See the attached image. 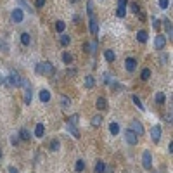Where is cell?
I'll return each instance as SVG.
<instances>
[{
    "label": "cell",
    "instance_id": "33",
    "mask_svg": "<svg viewBox=\"0 0 173 173\" xmlns=\"http://www.w3.org/2000/svg\"><path fill=\"white\" fill-rule=\"evenodd\" d=\"M140 78H142V80H149V78H151V69L144 68L142 69V73H140Z\"/></svg>",
    "mask_w": 173,
    "mask_h": 173
},
{
    "label": "cell",
    "instance_id": "50",
    "mask_svg": "<svg viewBox=\"0 0 173 173\" xmlns=\"http://www.w3.org/2000/svg\"><path fill=\"white\" fill-rule=\"evenodd\" d=\"M73 21H75V23H80V16H78V14H76V16H73Z\"/></svg>",
    "mask_w": 173,
    "mask_h": 173
},
{
    "label": "cell",
    "instance_id": "10",
    "mask_svg": "<svg viewBox=\"0 0 173 173\" xmlns=\"http://www.w3.org/2000/svg\"><path fill=\"white\" fill-rule=\"evenodd\" d=\"M88 24H90V33L92 35H97L99 33V23H97V17L95 16H90V21H88Z\"/></svg>",
    "mask_w": 173,
    "mask_h": 173
},
{
    "label": "cell",
    "instance_id": "23",
    "mask_svg": "<svg viewBox=\"0 0 173 173\" xmlns=\"http://www.w3.org/2000/svg\"><path fill=\"white\" fill-rule=\"evenodd\" d=\"M102 121H104L102 116H100V114H95V116L92 118V126H95V128H97V126H100V125H102Z\"/></svg>",
    "mask_w": 173,
    "mask_h": 173
},
{
    "label": "cell",
    "instance_id": "2",
    "mask_svg": "<svg viewBox=\"0 0 173 173\" xmlns=\"http://www.w3.org/2000/svg\"><path fill=\"white\" fill-rule=\"evenodd\" d=\"M21 80H23V78H21V76L12 69V71H11V75L7 76L5 85H11V87H21Z\"/></svg>",
    "mask_w": 173,
    "mask_h": 173
},
{
    "label": "cell",
    "instance_id": "1",
    "mask_svg": "<svg viewBox=\"0 0 173 173\" xmlns=\"http://www.w3.org/2000/svg\"><path fill=\"white\" fill-rule=\"evenodd\" d=\"M35 71L38 73V75H47V76H52L54 75V66H52V62H48V61H45V62H38L36 64V68H35Z\"/></svg>",
    "mask_w": 173,
    "mask_h": 173
},
{
    "label": "cell",
    "instance_id": "11",
    "mask_svg": "<svg viewBox=\"0 0 173 173\" xmlns=\"http://www.w3.org/2000/svg\"><path fill=\"white\" fill-rule=\"evenodd\" d=\"M83 50L85 52H88V54H95L97 52V42H94V43H83Z\"/></svg>",
    "mask_w": 173,
    "mask_h": 173
},
{
    "label": "cell",
    "instance_id": "52",
    "mask_svg": "<svg viewBox=\"0 0 173 173\" xmlns=\"http://www.w3.org/2000/svg\"><path fill=\"white\" fill-rule=\"evenodd\" d=\"M0 158H2V149H0Z\"/></svg>",
    "mask_w": 173,
    "mask_h": 173
},
{
    "label": "cell",
    "instance_id": "41",
    "mask_svg": "<svg viewBox=\"0 0 173 173\" xmlns=\"http://www.w3.org/2000/svg\"><path fill=\"white\" fill-rule=\"evenodd\" d=\"M78 118H80L78 114H73V116L69 118V125H76L78 123Z\"/></svg>",
    "mask_w": 173,
    "mask_h": 173
},
{
    "label": "cell",
    "instance_id": "46",
    "mask_svg": "<svg viewBox=\"0 0 173 173\" xmlns=\"http://www.w3.org/2000/svg\"><path fill=\"white\" fill-rule=\"evenodd\" d=\"M7 82V76H2V73H0V85H5Z\"/></svg>",
    "mask_w": 173,
    "mask_h": 173
},
{
    "label": "cell",
    "instance_id": "8",
    "mask_svg": "<svg viewBox=\"0 0 173 173\" xmlns=\"http://www.w3.org/2000/svg\"><path fill=\"white\" fill-rule=\"evenodd\" d=\"M135 68H137V59H133V57H126L125 59V69L126 71H135Z\"/></svg>",
    "mask_w": 173,
    "mask_h": 173
},
{
    "label": "cell",
    "instance_id": "39",
    "mask_svg": "<svg viewBox=\"0 0 173 173\" xmlns=\"http://www.w3.org/2000/svg\"><path fill=\"white\" fill-rule=\"evenodd\" d=\"M159 7L165 11V9H168L170 7V0H159Z\"/></svg>",
    "mask_w": 173,
    "mask_h": 173
},
{
    "label": "cell",
    "instance_id": "19",
    "mask_svg": "<svg viewBox=\"0 0 173 173\" xmlns=\"http://www.w3.org/2000/svg\"><path fill=\"white\" fill-rule=\"evenodd\" d=\"M40 100L42 102H48V100H50V92H48V90H40Z\"/></svg>",
    "mask_w": 173,
    "mask_h": 173
},
{
    "label": "cell",
    "instance_id": "14",
    "mask_svg": "<svg viewBox=\"0 0 173 173\" xmlns=\"http://www.w3.org/2000/svg\"><path fill=\"white\" fill-rule=\"evenodd\" d=\"M104 57H106V61H107V62H114V59H116V54H114V50L107 48V50H104Z\"/></svg>",
    "mask_w": 173,
    "mask_h": 173
},
{
    "label": "cell",
    "instance_id": "26",
    "mask_svg": "<svg viewBox=\"0 0 173 173\" xmlns=\"http://www.w3.org/2000/svg\"><path fill=\"white\" fill-rule=\"evenodd\" d=\"M109 131L113 135H118V133H119V125H118L116 121H113V123L109 125Z\"/></svg>",
    "mask_w": 173,
    "mask_h": 173
},
{
    "label": "cell",
    "instance_id": "51",
    "mask_svg": "<svg viewBox=\"0 0 173 173\" xmlns=\"http://www.w3.org/2000/svg\"><path fill=\"white\" fill-rule=\"evenodd\" d=\"M69 2H73V4H76V2H78V0H69Z\"/></svg>",
    "mask_w": 173,
    "mask_h": 173
},
{
    "label": "cell",
    "instance_id": "24",
    "mask_svg": "<svg viewBox=\"0 0 173 173\" xmlns=\"http://www.w3.org/2000/svg\"><path fill=\"white\" fill-rule=\"evenodd\" d=\"M109 87H111L113 90H116V92H123V90H125V87H123V85H119L116 80H113V82L109 83Z\"/></svg>",
    "mask_w": 173,
    "mask_h": 173
},
{
    "label": "cell",
    "instance_id": "18",
    "mask_svg": "<svg viewBox=\"0 0 173 173\" xmlns=\"http://www.w3.org/2000/svg\"><path fill=\"white\" fill-rule=\"evenodd\" d=\"M94 171H95V173H104V171H106V163H104V161H97Z\"/></svg>",
    "mask_w": 173,
    "mask_h": 173
},
{
    "label": "cell",
    "instance_id": "22",
    "mask_svg": "<svg viewBox=\"0 0 173 173\" xmlns=\"http://www.w3.org/2000/svg\"><path fill=\"white\" fill-rule=\"evenodd\" d=\"M19 38H21V43H23V45H26V47L31 43V36H29L28 33H21Z\"/></svg>",
    "mask_w": 173,
    "mask_h": 173
},
{
    "label": "cell",
    "instance_id": "44",
    "mask_svg": "<svg viewBox=\"0 0 173 173\" xmlns=\"http://www.w3.org/2000/svg\"><path fill=\"white\" fill-rule=\"evenodd\" d=\"M17 142H19V137H17V135H12V137H11V144L17 145Z\"/></svg>",
    "mask_w": 173,
    "mask_h": 173
},
{
    "label": "cell",
    "instance_id": "42",
    "mask_svg": "<svg viewBox=\"0 0 173 173\" xmlns=\"http://www.w3.org/2000/svg\"><path fill=\"white\" fill-rule=\"evenodd\" d=\"M43 5H45V0H35V7L36 9H42Z\"/></svg>",
    "mask_w": 173,
    "mask_h": 173
},
{
    "label": "cell",
    "instance_id": "49",
    "mask_svg": "<svg viewBox=\"0 0 173 173\" xmlns=\"http://www.w3.org/2000/svg\"><path fill=\"white\" fill-rule=\"evenodd\" d=\"M168 151H170V154L173 152V142H170V144H168Z\"/></svg>",
    "mask_w": 173,
    "mask_h": 173
},
{
    "label": "cell",
    "instance_id": "34",
    "mask_svg": "<svg viewBox=\"0 0 173 173\" xmlns=\"http://www.w3.org/2000/svg\"><path fill=\"white\" fill-rule=\"evenodd\" d=\"M114 78L109 75V73H102V83H106V85H109L111 82H113Z\"/></svg>",
    "mask_w": 173,
    "mask_h": 173
},
{
    "label": "cell",
    "instance_id": "25",
    "mask_svg": "<svg viewBox=\"0 0 173 173\" xmlns=\"http://www.w3.org/2000/svg\"><path fill=\"white\" fill-rule=\"evenodd\" d=\"M62 62H64V64H71V62H73V54H71V52H64V54H62Z\"/></svg>",
    "mask_w": 173,
    "mask_h": 173
},
{
    "label": "cell",
    "instance_id": "17",
    "mask_svg": "<svg viewBox=\"0 0 173 173\" xmlns=\"http://www.w3.org/2000/svg\"><path fill=\"white\" fill-rule=\"evenodd\" d=\"M19 138H21V140H24V142H28V140L31 138V133H29L26 128H21V130H19Z\"/></svg>",
    "mask_w": 173,
    "mask_h": 173
},
{
    "label": "cell",
    "instance_id": "15",
    "mask_svg": "<svg viewBox=\"0 0 173 173\" xmlns=\"http://www.w3.org/2000/svg\"><path fill=\"white\" fill-rule=\"evenodd\" d=\"M68 131H69V133H71L75 138H80V137H82V135H80V130L76 128V125H69V123H68Z\"/></svg>",
    "mask_w": 173,
    "mask_h": 173
},
{
    "label": "cell",
    "instance_id": "16",
    "mask_svg": "<svg viewBox=\"0 0 173 173\" xmlns=\"http://www.w3.org/2000/svg\"><path fill=\"white\" fill-rule=\"evenodd\" d=\"M130 9H131V12H133V14H137V16L140 17V19H144V16L140 14V7H138V4H137V2H130Z\"/></svg>",
    "mask_w": 173,
    "mask_h": 173
},
{
    "label": "cell",
    "instance_id": "28",
    "mask_svg": "<svg viewBox=\"0 0 173 173\" xmlns=\"http://www.w3.org/2000/svg\"><path fill=\"white\" fill-rule=\"evenodd\" d=\"M131 100H133V104L137 106V109H140V111H144V109H145V107H144V104H142V100H140V99H138L137 95H133V97H131Z\"/></svg>",
    "mask_w": 173,
    "mask_h": 173
},
{
    "label": "cell",
    "instance_id": "27",
    "mask_svg": "<svg viewBox=\"0 0 173 173\" xmlns=\"http://www.w3.org/2000/svg\"><path fill=\"white\" fill-rule=\"evenodd\" d=\"M165 29H166V33H168V36H170V40H171L173 31H171V21H170V19L165 21Z\"/></svg>",
    "mask_w": 173,
    "mask_h": 173
},
{
    "label": "cell",
    "instance_id": "37",
    "mask_svg": "<svg viewBox=\"0 0 173 173\" xmlns=\"http://www.w3.org/2000/svg\"><path fill=\"white\" fill-rule=\"evenodd\" d=\"M87 12H88V16H94V0H88V4H87Z\"/></svg>",
    "mask_w": 173,
    "mask_h": 173
},
{
    "label": "cell",
    "instance_id": "12",
    "mask_svg": "<svg viewBox=\"0 0 173 173\" xmlns=\"http://www.w3.org/2000/svg\"><path fill=\"white\" fill-rule=\"evenodd\" d=\"M43 133H45V125H43V123H38L36 126H35V137L42 138V137H43Z\"/></svg>",
    "mask_w": 173,
    "mask_h": 173
},
{
    "label": "cell",
    "instance_id": "36",
    "mask_svg": "<svg viewBox=\"0 0 173 173\" xmlns=\"http://www.w3.org/2000/svg\"><path fill=\"white\" fill-rule=\"evenodd\" d=\"M61 43L66 47V45H69L71 43V36L69 35H61Z\"/></svg>",
    "mask_w": 173,
    "mask_h": 173
},
{
    "label": "cell",
    "instance_id": "3",
    "mask_svg": "<svg viewBox=\"0 0 173 173\" xmlns=\"http://www.w3.org/2000/svg\"><path fill=\"white\" fill-rule=\"evenodd\" d=\"M130 130L135 133V135H144V126H142V123L138 121V119H133L131 121V125H130Z\"/></svg>",
    "mask_w": 173,
    "mask_h": 173
},
{
    "label": "cell",
    "instance_id": "5",
    "mask_svg": "<svg viewBox=\"0 0 173 173\" xmlns=\"http://www.w3.org/2000/svg\"><path fill=\"white\" fill-rule=\"evenodd\" d=\"M142 165H144L145 170H151L152 168V156L149 151H144V154H142Z\"/></svg>",
    "mask_w": 173,
    "mask_h": 173
},
{
    "label": "cell",
    "instance_id": "7",
    "mask_svg": "<svg viewBox=\"0 0 173 173\" xmlns=\"http://www.w3.org/2000/svg\"><path fill=\"white\" fill-rule=\"evenodd\" d=\"M161 126H159V125H154V126H152L151 128V137H152V140H154V142H156V144H158L159 142V138H161Z\"/></svg>",
    "mask_w": 173,
    "mask_h": 173
},
{
    "label": "cell",
    "instance_id": "47",
    "mask_svg": "<svg viewBox=\"0 0 173 173\" xmlns=\"http://www.w3.org/2000/svg\"><path fill=\"white\" fill-rule=\"evenodd\" d=\"M9 173H17V168L16 166H9Z\"/></svg>",
    "mask_w": 173,
    "mask_h": 173
},
{
    "label": "cell",
    "instance_id": "31",
    "mask_svg": "<svg viewBox=\"0 0 173 173\" xmlns=\"http://www.w3.org/2000/svg\"><path fill=\"white\" fill-rule=\"evenodd\" d=\"M166 100V97H165V94L163 92H158L156 94V97H154V102H158V104H163Z\"/></svg>",
    "mask_w": 173,
    "mask_h": 173
},
{
    "label": "cell",
    "instance_id": "43",
    "mask_svg": "<svg viewBox=\"0 0 173 173\" xmlns=\"http://www.w3.org/2000/svg\"><path fill=\"white\" fill-rule=\"evenodd\" d=\"M19 2H21V5L24 7V9H26L28 12H33V11H31V7L28 5V2H26V0H19Z\"/></svg>",
    "mask_w": 173,
    "mask_h": 173
},
{
    "label": "cell",
    "instance_id": "32",
    "mask_svg": "<svg viewBox=\"0 0 173 173\" xmlns=\"http://www.w3.org/2000/svg\"><path fill=\"white\" fill-rule=\"evenodd\" d=\"M59 147H61V142H59V140H57V138H54V140H52V142H50V151H59Z\"/></svg>",
    "mask_w": 173,
    "mask_h": 173
},
{
    "label": "cell",
    "instance_id": "35",
    "mask_svg": "<svg viewBox=\"0 0 173 173\" xmlns=\"http://www.w3.org/2000/svg\"><path fill=\"white\" fill-rule=\"evenodd\" d=\"M116 16L118 17H125L126 16V7H116Z\"/></svg>",
    "mask_w": 173,
    "mask_h": 173
},
{
    "label": "cell",
    "instance_id": "20",
    "mask_svg": "<svg viewBox=\"0 0 173 173\" xmlns=\"http://www.w3.org/2000/svg\"><path fill=\"white\" fill-rule=\"evenodd\" d=\"M94 85H95V78L92 75H88L85 78V87H87V88H94Z\"/></svg>",
    "mask_w": 173,
    "mask_h": 173
},
{
    "label": "cell",
    "instance_id": "4",
    "mask_svg": "<svg viewBox=\"0 0 173 173\" xmlns=\"http://www.w3.org/2000/svg\"><path fill=\"white\" fill-rule=\"evenodd\" d=\"M125 140H126V144H128V145H137L138 137L131 130H126V131H125Z\"/></svg>",
    "mask_w": 173,
    "mask_h": 173
},
{
    "label": "cell",
    "instance_id": "30",
    "mask_svg": "<svg viewBox=\"0 0 173 173\" xmlns=\"http://www.w3.org/2000/svg\"><path fill=\"white\" fill-rule=\"evenodd\" d=\"M61 106H62V109H68L69 106H71V100L66 95H61Z\"/></svg>",
    "mask_w": 173,
    "mask_h": 173
},
{
    "label": "cell",
    "instance_id": "40",
    "mask_svg": "<svg viewBox=\"0 0 173 173\" xmlns=\"http://www.w3.org/2000/svg\"><path fill=\"white\" fill-rule=\"evenodd\" d=\"M151 21H152V26H154V28H159V26H161V21H159L156 16H152Z\"/></svg>",
    "mask_w": 173,
    "mask_h": 173
},
{
    "label": "cell",
    "instance_id": "6",
    "mask_svg": "<svg viewBox=\"0 0 173 173\" xmlns=\"http://www.w3.org/2000/svg\"><path fill=\"white\" fill-rule=\"evenodd\" d=\"M165 45H166V36L165 35H158L156 40H154V48H156V50H163Z\"/></svg>",
    "mask_w": 173,
    "mask_h": 173
},
{
    "label": "cell",
    "instance_id": "13",
    "mask_svg": "<svg viewBox=\"0 0 173 173\" xmlns=\"http://www.w3.org/2000/svg\"><path fill=\"white\" fill-rule=\"evenodd\" d=\"M95 106H97V109H99V111H106V109H107V100H106L104 97H99V99H97V102H95Z\"/></svg>",
    "mask_w": 173,
    "mask_h": 173
},
{
    "label": "cell",
    "instance_id": "48",
    "mask_svg": "<svg viewBox=\"0 0 173 173\" xmlns=\"http://www.w3.org/2000/svg\"><path fill=\"white\" fill-rule=\"evenodd\" d=\"M76 75V69H68V76H75Z\"/></svg>",
    "mask_w": 173,
    "mask_h": 173
},
{
    "label": "cell",
    "instance_id": "38",
    "mask_svg": "<svg viewBox=\"0 0 173 173\" xmlns=\"http://www.w3.org/2000/svg\"><path fill=\"white\" fill-rule=\"evenodd\" d=\"M64 28H66V24H64L62 21H57V23H55V29H57L59 33H62V31H64Z\"/></svg>",
    "mask_w": 173,
    "mask_h": 173
},
{
    "label": "cell",
    "instance_id": "9",
    "mask_svg": "<svg viewBox=\"0 0 173 173\" xmlns=\"http://www.w3.org/2000/svg\"><path fill=\"white\" fill-rule=\"evenodd\" d=\"M23 17H24V14H23V9H14L12 11V14H11V19L14 21V23H21L23 21Z\"/></svg>",
    "mask_w": 173,
    "mask_h": 173
},
{
    "label": "cell",
    "instance_id": "29",
    "mask_svg": "<svg viewBox=\"0 0 173 173\" xmlns=\"http://www.w3.org/2000/svg\"><path fill=\"white\" fill-rule=\"evenodd\" d=\"M75 170L78 173H82L83 170H85V161H83V159H78V161H76V165H75Z\"/></svg>",
    "mask_w": 173,
    "mask_h": 173
},
{
    "label": "cell",
    "instance_id": "21",
    "mask_svg": "<svg viewBox=\"0 0 173 173\" xmlns=\"http://www.w3.org/2000/svg\"><path fill=\"white\" fill-rule=\"evenodd\" d=\"M137 40L140 42V43H145V42H147V31H145V29H140L137 33Z\"/></svg>",
    "mask_w": 173,
    "mask_h": 173
},
{
    "label": "cell",
    "instance_id": "45",
    "mask_svg": "<svg viewBox=\"0 0 173 173\" xmlns=\"http://www.w3.org/2000/svg\"><path fill=\"white\" fill-rule=\"evenodd\" d=\"M128 5V0H118V7H126Z\"/></svg>",
    "mask_w": 173,
    "mask_h": 173
}]
</instances>
